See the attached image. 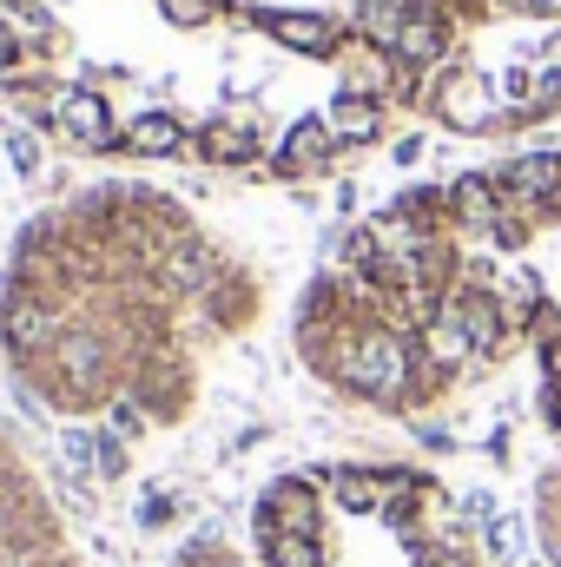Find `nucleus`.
I'll return each mask as SVG.
<instances>
[{
  "instance_id": "1",
  "label": "nucleus",
  "mask_w": 561,
  "mask_h": 567,
  "mask_svg": "<svg viewBox=\"0 0 561 567\" xmlns=\"http://www.w3.org/2000/svg\"><path fill=\"white\" fill-rule=\"evenodd\" d=\"M290 343L324 390L397 423L529 370L561 442V152L397 192L304 284Z\"/></svg>"
},
{
  "instance_id": "2",
  "label": "nucleus",
  "mask_w": 561,
  "mask_h": 567,
  "mask_svg": "<svg viewBox=\"0 0 561 567\" xmlns=\"http://www.w3.org/2000/svg\"><path fill=\"white\" fill-rule=\"evenodd\" d=\"M252 317L258 278L192 212L133 185L40 218L0 290V343L27 403L120 435L185 423L205 357Z\"/></svg>"
},
{
  "instance_id": "3",
  "label": "nucleus",
  "mask_w": 561,
  "mask_h": 567,
  "mask_svg": "<svg viewBox=\"0 0 561 567\" xmlns=\"http://www.w3.org/2000/svg\"><path fill=\"white\" fill-rule=\"evenodd\" d=\"M357 27L397 60L404 106L456 140L561 120V0H364Z\"/></svg>"
},
{
  "instance_id": "4",
  "label": "nucleus",
  "mask_w": 561,
  "mask_h": 567,
  "mask_svg": "<svg viewBox=\"0 0 561 567\" xmlns=\"http://www.w3.org/2000/svg\"><path fill=\"white\" fill-rule=\"evenodd\" d=\"M258 567H496L462 495L417 462H310L252 502Z\"/></svg>"
},
{
  "instance_id": "5",
  "label": "nucleus",
  "mask_w": 561,
  "mask_h": 567,
  "mask_svg": "<svg viewBox=\"0 0 561 567\" xmlns=\"http://www.w3.org/2000/svg\"><path fill=\"white\" fill-rule=\"evenodd\" d=\"M0 567H86L67 515L27 468V455L0 435Z\"/></svg>"
},
{
  "instance_id": "6",
  "label": "nucleus",
  "mask_w": 561,
  "mask_h": 567,
  "mask_svg": "<svg viewBox=\"0 0 561 567\" xmlns=\"http://www.w3.org/2000/svg\"><path fill=\"white\" fill-rule=\"evenodd\" d=\"M536 548L549 567H561V462H549L536 482Z\"/></svg>"
},
{
  "instance_id": "7",
  "label": "nucleus",
  "mask_w": 561,
  "mask_h": 567,
  "mask_svg": "<svg viewBox=\"0 0 561 567\" xmlns=\"http://www.w3.org/2000/svg\"><path fill=\"white\" fill-rule=\"evenodd\" d=\"M165 567H258V561H252V555H238L232 542H212V535H205V542H185Z\"/></svg>"
}]
</instances>
